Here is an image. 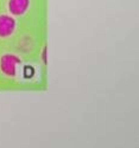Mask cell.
<instances>
[{
  "label": "cell",
  "mask_w": 139,
  "mask_h": 148,
  "mask_svg": "<svg viewBox=\"0 0 139 148\" xmlns=\"http://www.w3.org/2000/svg\"><path fill=\"white\" fill-rule=\"evenodd\" d=\"M20 63V59L15 55H5L1 57L0 62V68L1 71L6 76H15L16 75V69L17 64Z\"/></svg>",
  "instance_id": "obj_1"
},
{
  "label": "cell",
  "mask_w": 139,
  "mask_h": 148,
  "mask_svg": "<svg viewBox=\"0 0 139 148\" xmlns=\"http://www.w3.org/2000/svg\"><path fill=\"white\" fill-rule=\"evenodd\" d=\"M16 29V20L11 16H0V37H8Z\"/></svg>",
  "instance_id": "obj_2"
},
{
  "label": "cell",
  "mask_w": 139,
  "mask_h": 148,
  "mask_svg": "<svg viewBox=\"0 0 139 148\" xmlns=\"http://www.w3.org/2000/svg\"><path fill=\"white\" fill-rule=\"evenodd\" d=\"M30 0H8V11L15 16L24 14L29 8Z\"/></svg>",
  "instance_id": "obj_3"
}]
</instances>
